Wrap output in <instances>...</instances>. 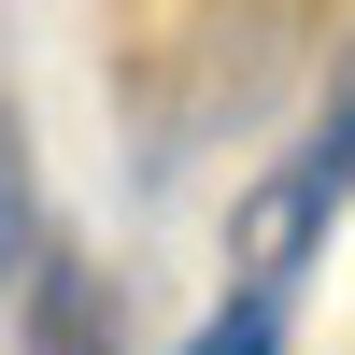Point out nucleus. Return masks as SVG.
<instances>
[{
	"label": "nucleus",
	"mask_w": 355,
	"mask_h": 355,
	"mask_svg": "<svg viewBox=\"0 0 355 355\" xmlns=\"http://www.w3.org/2000/svg\"><path fill=\"white\" fill-rule=\"evenodd\" d=\"M185 355H284V284H242L227 313H199Z\"/></svg>",
	"instance_id": "nucleus-4"
},
{
	"label": "nucleus",
	"mask_w": 355,
	"mask_h": 355,
	"mask_svg": "<svg viewBox=\"0 0 355 355\" xmlns=\"http://www.w3.org/2000/svg\"><path fill=\"white\" fill-rule=\"evenodd\" d=\"M341 199H355V128L327 114L313 142H284V157L256 171L242 199H227V270H242V284H299L313 256H327Z\"/></svg>",
	"instance_id": "nucleus-1"
},
{
	"label": "nucleus",
	"mask_w": 355,
	"mask_h": 355,
	"mask_svg": "<svg viewBox=\"0 0 355 355\" xmlns=\"http://www.w3.org/2000/svg\"><path fill=\"white\" fill-rule=\"evenodd\" d=\"M28 256H43V171H28V114L0 100V299L28 284Z\"/></svg>",
	"instance_id": "nucleus-3"
},
{
	"label": "nucleus",
	"mask_w": 355,
	"mask_h": 355,
	"mask_svg": "<svg viewBox=\"0 0 355 355\" xmlns=\"http://www.w3.org/2000/svg\"><path fill=\"white\" fill-rule=\"evenodd\" d=\"M327 114H341V128H355V85H341V100H327Z\"/></svg>",
	"instance_id": "nucleus-5"
},
{
	"label": "nucleus",
	"mask_w": 355,
	"mask_h": 355,
	"mask_svg": "<svg viewBox=\"0 0 355 355\" xmlns=\"http://www.w3.org/2000/svg\"><path fill=\"white\" fill-rule=\"evenodd\" d=\"M15 355H114V284H100V256H71L43 227V256H28V284H15Z\"/></svg>",
	"instance_id": "nucleus-2"
}]
</instances>
